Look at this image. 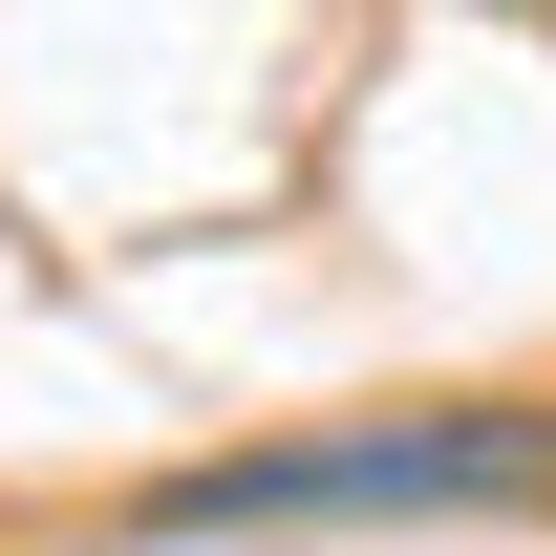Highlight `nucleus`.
Wrapping results in <instances>:
<instances>
[{"label":"nucleus","instance_id":"1","mask_svg":"<svg viewBox=\"0 0 556 556\" xmlns=\"http://www.w3.org/2000/svg\"><path fill=\"white\" fill-rule=\"evenodd\" d=\"M492 514H556V386L321 407V428H257V450H193V471L129 492L150 556H214V535H492Z\"/></svg>","mask_w":556,"mask_h":556},{"label":"nucleus","instance_id":"2","mask_svg":"<svg viewBox=\"0 0 556 556\" xmlns=\"http://www.w3.org/2000/svg\"><path fill=\"white\" fill-rule=\"evenodd\" d=\"M492 22H514V0H492Z\"/></svg>","mask_w":556,"mask_h":556}]
</instances>
